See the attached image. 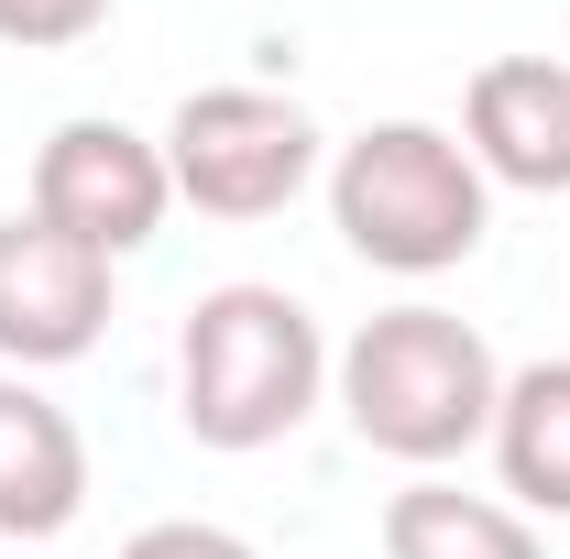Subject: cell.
<instances>
[{
    "label": "cell",
    "instance_id": "obj_1",
    "mask_svg": "<svg viewBox=\"0 0 570 559\" xmlns=\"http://www.w3.org/2000/svg\"><path fill=\"white\" fill-rule=\"evenodd\" d=\"M330 395H341V418H352L362 450H384L406 472H439V461H461V450L494 439L504 362H494V341L472 318L406 296V307L362 318L352 341L330 351Z\"/></svg>",
    "mask_w": 570,
    "mask_h": 559
},
{
    "label": "cell",
    "instance_id": "obj_2",
    "mask_svg": "<svg viewBox=\"0 0 570 559\" xmlns=\"http://www.w3.org/2000/svg\"><path fill=\"white\" fill-rule=\"evenodd\" d=\"M330 341L285 285H209L176 330V418L198 450H275L318 418Z\"/></svg>",
    "mask_w": 570,
    "mask_h": 559
},
{
    "label": "cell",
    "instance_id": "obj_3",
    "mask_svg": "<svg viewBox=\"0 0 570 559\" xmlns=\"http://www.w3.org/2000/svg\"><path fill=\"white\" fill-rule=\"evenodd\" d=\"M330 219L373 275H450L483 253L494 231V187L439 121H373L330 154Z\"/></svg>",
    "mask_w": 570,
    "mask_h": 559
},
{
    "label": "cell",
    "instance_id": "obj_4",
    "mask_svg": "<svg viewBox=\"0 0 570 559\" xmlns=\"http://www.w3.org/2000/svg\"><path fill=\"white\" fill-rule=\"evenodd\" d=\"M330 143L285 88H187L165 121V176L198 219H275L318 187Z\"/></svg>",
    "mask_w": 570,
    "mask_h": 559
},
{
    "label": "cell",
    "instance_id": "obj_5",
    "mask_svg": "<svg viewBox=\"0 0 570 559\" xmlns=\"http://www.w3.org/2000/svg\"><path fill=\"white\" fill-rule=\"evenodd\" d=\"M165 209H176V176H165V143L154 133L99 121V110H77V121L45 133V154H33V219H56L67 242L132 264L142 242L165 231Z\"/></svg>",
    "mask_w": 570,
    "mask_h": 559
},
{
    "label": "cell",
    "instance_id": "obj_6",
    "mask_svg": "<svg viewBox=\"0 0 570 559\" xmlns=\"http://www.w3.org/2000/svg\"><path fill=\"white\" fill-rule=\"evenodd\" d=\"M110 253L67 242L56 219L11 209L0 219V373H56V362H88L99 330H110Z\"/></svg>",
    "mask_w": 570,
    "mask_h": 559
},
{
    "label": "cell",
    "instance_id": "obj_7",
    "mask_svg": "<svg viewBox=\"0 0 570 559\" xmlns=\"http://www.w3.org/2000/svg\"><path fill=\"white\" fill-rule=\"evenodd\" d=\"M461 154L483 165V187L570 198V67L549 56H494L461 88Z\"/></svg>",
    "mask_w": 570,
    "mask_h": 559
},
{
    "label": "cell",
    "instance_id": "obj_8",
    "mask_svg": "<svg viewBox=\"0 0 570 559\" xmlns=\"http://www.w3.org/2000/svg\"><path fill=\"white\" fill-rule=\"evenodd\" d=\"M77 504H88V439H77V418L33 373H0V538L11 549L67 538Z\"/></svg>",
    "mask_w": 570,
    "mask_h": 559
},
{
    "label": "cell",
    "instance_id": "obj_9",
    "mask_svg": "<svg viewBox=\"0 0 570 559\" xmlns=\"http://www.w3.org/2000/svg\"><path fill=\"white\" fill-rule=\"evenodd\" d=\"M494 472H504V504H515V516H570V362L504 373Z\"/></svg>",
    "mask_w": 570,
    "mask_h": 559
},
{
    "label": "cell",
    "instance_id": "obj_10",
    "mask_svg": "<svg viewBox=\"0 0 570 559\" xmlns=\"http://www.w3.org/2000/svg\"><path fill=\"white\" fill-rule=\"evenodd\" d=\"M384 559H549V538L504 493H461V483H439V472H417V483L384 504Z\"/></svg>",
    "mask_w": 570,
    "mask_h": 559
},
{
    "label": "cell",
    "instance_id": "obj_11",
    "mask_svg": "<svg viewBox=\"0 0 570 559\" xmlns=\"http://www.w3.org/2000/svg\"><path fill=\"white\" fill-rule=\"evenodd\" d=\"M99 22H110V0H0V45H22V56L88 45Z\"/></svg>",
    "mask_w": 570,
    "mask_h": 559
},
{
    "label": "cell",
    "instance_id": "obj_12",
    "mask_svg": "<svg viewBox=\"0 0 570 559\" xmlns=\"http://www.w3.org/2000/svg\"><path fill=\"white\" fill-rule=\"evenodd\" d=\"M121 559H264V549L242 527H209V516H165V527L121 538Z\"/></svg>",
    "mask_w": 570,
    "mask_h": 559
}]
</instances>
